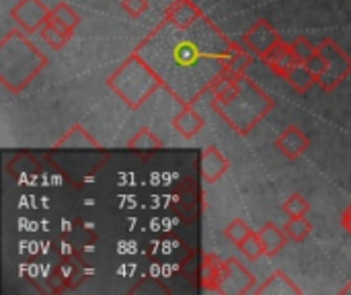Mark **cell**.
I'll return each instance as SVG.
<instances>
[{
    "label": "cell",
    "mask_w": 351,
    "mask_h": 295,
    "mask_svg": "<svg viewBox=\"0 0 351 295\" xmlns=\"http://www.w3.org/2000/svg\"><path fill=\"white\" fill-rule=\"evenodd\" d=\"M234 41L206 14L191 27L160 21L134 51L162 78V88L179 103L193 105L224 72Z\"/></svg>",
    "instance_id": "cell-1"
},
{
    "label": "cell",
    "mask_w": 351,
    "mask_h": 295,
    "mask_svg": "<svg viewBox=\"0 0 351 295\" xmlns=\"http://www.w3.org/2000/svg\"><path fill=\"white\" fill-rule=\"evenodd\" d=\"M210 109L241 138L249 136L276 107L259 84L247 72H222L210 86Z\"/></svg>",
    "instance_id": "cell-2"
},
{
    "label": "cell",
    "mask_w": 351,
    "mask_h": 295,
    "mask_svg": "<svg viewBox=\"0 0 351 295\" xmlns=\"http://www.w3.org/2000/svg\"><path fill=\"white\" fill-rule=\"evenodd\" d=\"M47 66L45 53L29 41L25 31H10L0 41V82L2 86L19 94L23 92Z\"/></svg>",
    "instance_id": "cell-3"
},
{
    "label": "cell",
    "mask_w": 351,
    "mask_h": 295,
    "mask_svg": "<svg viewBox=\"0 0 351 295\" xmlns=\"http://www.w3.org/2000/svg\"><path fill=\"white\" fill-rule=\"evenodd\" d=\"M107 86L119 101H123L125 107L136 111L158 88H162V78L138 51H132L119 68L109 74Z\"/></svg>",
    "instance_id": "cell-4"
},
{
    "label": "cell",
    "mask_w": 351,
    "mask_h": 295,
    "mask_svg": "<svg viewBox=\"0 0 351 295\" xmlns=\"http://www.w3.org/2000/svg\"><path fill=\"white\" fill-rule=\"evenodd\" d=\"M319 53L325 57V64H327V70L321 76L319 86L325 92H333L351 74V57L331 37H325L319 43Z\"/></svg>",
    "instance_id": "cell-5"
},
{
    "label": "cell",
    "mask_w": 351,
    "mask_h": 295,
    "mask_svg": "<svg viewBox=\"0 0 351 295\" xmlns=\"http://www.w3.org/2000/svg\"><path fill=\"white\" fill-rule=\"evenodd\" d=\"M257 290V279L253 273L234 257L222 263V273H220V294H255Z\"/></svg>",
    "instance_id": "cell-6"
},
{
    "label": "cell",
    "mask_w": 351,
    "mask_h": 295,
    "mask_svg": "<svg viewBox=\"0 0 351 295\" xmlns=\"http://www.w3.org/2000/svg\"><path fill=\"white\" fill-rule=\"evenodd\" d=\"M243 45L251 51V53H255L257 57H265L278 43H282V35L276 31V27L269 23V21H265V18H259V21H255L245 33H243Z\"/></svg>",
    "instance_id": "cell-7"
},
{
    "label": "cell",
    "mask_w": 351,
    "mask_h": 295,
    "mask_svg": "<svg viewBox=\"0 0 351 295\" xmlns=\"http://www.w3.org/2000/svg\"><path fill=\"white\" fill-rule=\"evenodd\" d=\"M49 14H51V10L41 0H19L10 8V18L27 35L39 33L41 27L49 21Z\"/></svg>",
    "instance_id": "cell-8"
},
{
    "label": "cell",
    "mask_w": 351,
    "mask_h": 295,
    "mask_svg": "<svg viewBox=\"0 0 351 295\" xmlns=\"http://www.w3.org/2000/svg\"><path fill=\"white\" fill-rule=\"evenodd\" d=\"M276 148L288 158V160H296L302 154H306V150L311 148V140L308 136L296 127V125H288L278 138H276Z\"/></svg>",
    "instance_id": "cell-9"
},
{
    "label": "cell",
    "mask_w": 351,
    "mask_h": 295,
    "mask_svg": "<svg viewBox=\"0 0 351 295\" xmlns=\"http://www.w3.org/2000/svg\"><path fill=\"white\" fill-rule=\"evenodd\" d=\"M204 16L202 8L193 2V0H173L167 10H165V21L177 25V27H191L193 23H197Z\"/></svg>",
    "instance_id": "cell-10"
},
{
    "label": "cell",
    "mask_w": 351,
    "mask_h": 295,
    "mask_svg": "<svg viewBox=\"0 0 351 295\" xmlns=\"http://www.w3.org/2000/svg\"><path fill=\"white\" fill-rule=\"evenodd\" d=\"M230 168V162L224 158V154L216 146H208L202 152V177L208 185L218 183Z\"/></svg>",
    "instance_id": "cell-11"
},
{
    "label": "cell",
    "mask_w": 351,
    "mask_h": 295,
    "mask_svg": "<svg viewBox=\"0 0 351 295\" xmlns=\"http://www.w3.org/2000/svg\"><path fill=\"white\" fill-rule=\"evenodd\" d=\"M263 62H265V66L274 72V74H278L280 78H286V74L296 66V64H300L298 60H296V55H294V49H292V43H278L265 57H263Z\"/></svg>",
    "instance_id": "cell-12"
},
{
    "label": "cell",
    "mask_w": 351,
    "mask_h": 295,
    "mask_svg": "<svg viewBox=\"0 0 351 295\" xmlns=\"http://www.w3.org/2000/svg\"><path fill=\"white\" fill-rule=\"evenodd\" d=\"M173 129L181 138L193 140L204 129V117L193 109V105H181V111L173 119Z\"/></svg>",
    "instance_id": "cell-13"
},
{
    "label": "cell",
    "mask_w": 351,
    "mask_h": 295,
    "mask_svg": "<svg viewBox=\"0 0 351 295\" xmlns=\"http://www.w3.org/2000/svg\"><path fill=\"white\" fill-rule=\"evenodd\" d=\"M222 263L216 255L208 253L202 259L199 265V281H202V290L208 294H220V273H222Z\"/></svg>",
    "instance_id": "cell-14"
},
{
    "label": "cell",
    "mask_w": 351,
    "mask_h": 295,
    "mask_svg": "<svg viewBox=\"0 0 351 295\" xmlns=\"http://www.w3.org/2000/svg\"><path fill=\"white\" fill-rule=\"evenodd\" d=\"M56 150H80V148H93V150H101L99 142L78 123H74L53 146Z\"/></svg>",
    "instance_id": "cell-15"
},
{
    "label": "cell",
    "mask_w": 351,
    "mask_h": 295,
    "mask_svg": "<svg viewBox=\"0 0 351 295\" xmlns=\"http://www.w3.org/2000/svg\"><path fill=\"white\" fill-rule=\"evenodd\" d=\"M255 294L261 295H300L302 290L282 271H276L269 279H265L261 285H257Z\"/></svg>",
    "instance_id": "cell-16"
},
{
    "label": "cell",
    "mask_w": 351,
    "mask_h": 295,
    "mask_svg": "<svg viewBox=\"0 0 351 295\" xmlns=\"http://www.w3.org/2000/svg\"><path fill=\"white\" fill-rule=\"evenodd\" d=\"M263 248H265V257H276L280 255L286 244H288V234L284 228H278L274 222H267L261 230H259Z\"/></svg>",
    "instance_id": "cell-17"
},
{
    "label": "cell",
    "mask_w": 351,
    "mask_h": 295,
    "mask_svg": "<svg viewBox=\"0 0 351 295\" xmlns=\"http://www.w3.org/2000/svg\"><path fill=\"white\" fill-rule=\"evenodd\" d=\"M49 21H51L56 27H60L64 33H68V35H72L74 29L80 25L78 12H76L70 4H66V2H60V4H56V6L51 8Z\"/></svg>",
    "instance_id": "cell-18"
},
{
    "label": "cell",
    "mask_w": 351,
    "mask_h": 295,
    "mask_svg": "<svg viewBox=\"0 0 351 295\" xmlns=\"http://www.w3.org/2000/svg\"><path fill=\"white\" fill-rule=\"evenodd\" d=\"M296 92H306L308 88H313L315 84H319V80L315 78V74L306 68V64H296L284 78Z\"/></svg>",
    "instance_id": "cell-19"
},
{
    "label": "cell",
    "mask_w": 351,
    "mask_h": 295,
    "mask_svg": "<svg viewBox=\"0 0 351 295\" xmlns=\"http://www.w3.org/2000/svg\"><path fill=\"white\" fill-rule=\"evenodd\" d=\"M128 148H130V150H138V152H156V150L162 148V142H160V138H158L152 129L140 127V129L130 138Z\"/></svg>",
    "instance_id": "cell-20"
},
{
    "label": "cell",
    "mask_w": 351,
    "mask_h": 295,
    "mask_svg": "<svg viewBox=\"0 0 351 295\" xmlns=\"http://www.w3.org/2000/svg\"><path fill=\"white\" fill-rule=\"evenodd\" d=\"M253 64V55L251 51H247V47L234 43L228 57H226V64H224V72H247V68Z\"/></svg>",
    "instance_id": "cell-21"
},
{
    "label": "cell",
    "mask_w": 351,
    "mask_h": 295,
    "mask_svg": "<svg viewBox=\"0 0 351 295\" xmlns=\"http://www.w3.org/2000/svg\"><path fill=\"white\" fill-rule=\"evenodd\" d=\"M39 35H41V39L51 47V49H62V47H66V43L70 41V37L72 35H68V33H64L60 27H56L51 21H47L43 27H41V31H39Z\"/></svg>",
    "instance_id": "cell-22"
},
{
    "label": "cell",
    "mask_w": 351,
    "mask_h": 295,
    "mask_svg": "<svg viewBox=\"0 0 351 295\" xmlns=\"http://www.w3.org/2000/svg\"><path fill=\"white\" fill-rule=\"evenodd\" d=\"M284 230H286V234H288L290 240H294V242H304V240L311 236V232H313V224H311L304 216H300V218H290L288 224L284 226Z\"/></svg>",
    "instance_id": "cell-23"
},
{
    "label": "cell",
    "mask_w": 351,
    "mask_h": 295,
    "mask_svg": "<svg viewBox=\"0 0 351 295\" xmlns=\"http://www.w3.org/2000/svg\"><path fill=\"white\" fill-rule=\"evenodd\" d=\"M243 257H247L249 261H257L265 255V248H263V242H261V236L259 232H251L239 246H237Z\"/></svg>",
    "instance_id": "cell-24"
},
{
    "label": "cell",
    "mask_w": 351,
    "mask_h": 295,
    "mask_svg": "<svg viewBox=\"0 0 351 295\" xmlns=\"http://www.w3.org/2000/svg\"><path fill=\"white\" fill-rule=\"evenodd\" d=\"M282 211L288 216V218H300V216H306L311 211V203L302 197V195H290L284 203H282Z\"/></svg>",
    "instance_id": "cell-25"
},
{
    "label": "cell",
    "mask_w": 351,
    "mask_h": 295,
    "mask_svg": "<svg viewBox=\"0 0 351 295\" xmlns=\"http://www.w3.org/2000/svg\"><path fill=\"white\" fill-rule=\"evenodd\" d=\"M292 49H294V55L300 64H306L311 57H315L319 53V45H313L304 35H300L292 41Z\"/></svg>",
    "instance_id": "cell-26"
},
{
    "label": "cell",
    "mask_w": 351,
    "mask_h": 295,
    "mask_svg": "<svg viewBox=\"0 0 351 295\" xmlns=\"http://www.w3.org/2000/svg\"><path fill=\"white\" fill-rule=\"evenodd\" d=\"M253 230L247 226V222H243L241 218H237V220H232L226 228H224V236L232 242V244H241L249 234H251Z\"/></svg>",
    "instance_id": "cell-27"
},
{
    "label": "cell",
    "mask_w": 351,
    "mask_h": 295,
    "mask_svg": "<svg viewBox=\"0 0 351 295\" xmlns=\"http://www.w3.org/2000/svg\"><path fill=\"white\" fill-rule=\"evenodd\" d=\"M148 6H150L148 0H121V8H123L132 18L142 16V14L148 10Z\"/></svg>",
    "instance_id": "cell-28"
},
{
    "label": "cell",
    "mask_w": 351,
    "mask_h": 295,
    "mask_svg": "<svg viewBox=\"0 0 351 295\" xmlns=\"http://www.w3.org/2000/svg\"><path fill=\"white\" fill-rule=\"evenodd\" d=\"M306 68L315 74V78H317V80H321V76H323V74H325V70H327L325 57H323L321 53H317L315 57H311V60L306 62Z\"/></svg>",
    "instance_id": "cell-29"
},
{
    "label": "cell",
    "mask_w": 351,
    "mask_h": 295,
    "mask_svg": "<svg viewBox=\"0 0 351 295\" xmlns=\"http://www.w3.org/2000/svg\"><path fill=\"white\" fill-rule=\"evenodd\" d=\"M341 228L351 234V203L343 209V214H341Z\"/></svg>",
    "instance_id": "cell-30"
},
{
    "label": "cell",
    "mask_w": 351,
    "mask_h": 295,
    "mask_svg": "<svg viewBox=\"0 0 351 295\" xmlns=\"http://www.w3.org/2000/svg\"><path fill=\"white\" fill-rule=\"evenodd\" d=\"M339 294L351 295V279H350V281H348V283H346V285H343V287H341V290H339Z\"/></svg>",
    "instance_id": "cell-31"
}]
</instances>
